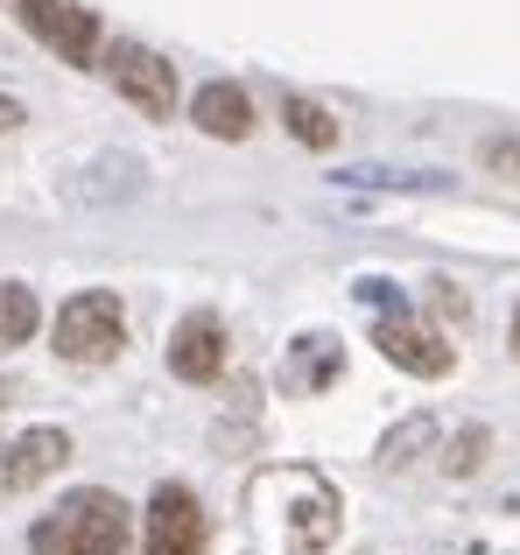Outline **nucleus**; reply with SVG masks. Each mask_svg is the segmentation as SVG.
Here are the masks:
<instances>
[{"label":"nucleus","instance_id":"obj_1","mask_svg":"<svg viewBox=\"0 0 520 555\" xmlns=\"http://www.w3.org/2000/svg\"><path fill=\"white\" fill-rule=\"evenodd\" d=\"M36 555H127L134 548V514H127L120 492L106 486H78L56 500V514H42L28 528Z\"/></svg>","mask_w":520,"mask_h":555},{"label":"nucleus","instance_id":"obj_2","mask_svg":"<svg viewBox=\"0 0 520 555\" xmlns=\"http://www.w3.org/2000/svg\"><path fill=\"white\" fill-rule=\"evenodd\" d=\"M120 345H127V310L113 288H84V296H70L56 310V359L106 366V359H120Z\"/></svg>","mask_w":520,"mask_h":555},{"label":"nucleus","instance_id":"obj_3","mask_svg":"<svg viewBox=\"0 0 520 555\" xmlns=\"http://www.w3.org/2000/svg\"><path fill=\"white\" fill-rule=\"evenodd\" d=\"M99 70L113 78V92L134 113H148V120H169V113H177V64L155 56L148 42H113V50H99Z\"/></svg>","mask_w":520,"mask_h":555},{"label":"nucleus","instance_id":"obj_4","mask_svg":"<svg viewBox=\"0 0 520 555\" xmlns=\"http://www.w3.org/2000/svg\"><path fill=\"white\" fill-rule=\"evenodd\" d=\"M8 8H14V22H22L42 50H56L64 64H99V50H106L99 14L78 8V0H8Z\"/></svg>","mask_w":520,"mask_h":555},{"label":"nucleus","instance_id":"obj_5","mask_svg":"<svg viewBox=\"0 0 520 555\" xmlns=\"http://www.w3.org/2000/svg\"><path fill=\"white\" fill-rule=\"evenodd\" d=\"M373 345H380V359H394V366L415 373V379H443V373L457 366V345H443V331L422 324L408 302H387V310H380Z\"/></svg>","mask_w":520,"mask_h":555},{"label":"nucleus","instance_id":"obj_6","mask_svg":"<svg viewBox=\"0 0 520 555\" xmlns=\"http://www.w3.org/2000/svg\"><path fill=\"white\" fill-rule=\"evenodd\" d=\"M141 548L148 555H205V506L191 486H155L148 514H141Z\"/></svg>","mask_w":520,"mask_h":555},{"label":"nucleus","instance_id":"obj_7","mask_svg":"<svg viewBox=\"0 0 520 555\" xmlns=\"http://www.w3.org/2000/svg\"><path fill=\"white\" fill-rule=\"evenodd\" d=\"M56 464H70V436L64 429H22L14 443H0V500L56 478Z\"/></svg>","mask_w":520,"mask_h":555},{"label":"nucleus","instance_id":"obj_8","mask_svg":"<svg viewBox=\"0 0 520 555\" xmlns=\"http://www.w3.org/2000/svg\"><path fill=\"white\" fill-rule=\"evenodd\" d=\"M169 373L191 379V387H205V379L225 373V324L211 310H191L177 324V338H169Z\"/></svg>","mask_w":520,"mask_h":555},{"label":"nucleus","instance_id":"obj_9","mask_svg":"<svg viewBox=\"0 0 520 555\" xmlns=\"http://www.w3.org/2000/svg\"><path fill=\"white\" fill-rule=\"evenodd\" d=\"M191 120L205 127L211 141H247L253 134V99L239 92V85H225V78H211L205 92L191 99Z\"/></svg>","mask_w":520,"mask_h":555},{"label":"nucleus","instance_id":"obj_10","mask_svg":"<svg viewBox=\"0 0 520 555\" xmlns=\"http://www.w3.org/2000/svg\"><path fill=\"white\" fill-rule=\"evenodd\" d=\"M330 542H338V500L310 478V486H302V506L288 514V555H324Z\"/></svg>","mask_w":520,"mask_h":555},{"label":"nucleus","instance_id":"obj_11","mask_svg":"<svg viewBox=\"0 0 520 555\" xmlns=\"http://www.w3.org/2000/svg\"><path fill=\"white\" fill-rule=\"evenodd\" d=\"M422 450H437V415H408L401 429L380 436V464H387V472H408Z\"/></svg>","mask_w":520,"mask_h":555},{"label":"nucleus","instance_id":"obj_12","mask_svg":"<svg viewBox=\"0 0 520 555\" xmlns=\"http://www.w3.org/2000/svg\"><path fill=\"white\" fill-rule=\"evenodd\" d=\"M282 120H288V134H296L302 149H338V120H330L316 99L288 92V99H282Z\"/></svg>","mask_w":520,"mask_h":555},{"label":"nucleus","instance_id":"obj_13","mask_svg":"<svg viewBox=\"0 0 520 555\" xmlns=\"http://www.w3.org/2000/svg\"><path fill=\"white\" fill-rule=\"evenodd\" d=\"M36 324H42L36 288H28V282H0V345H28Z\"/></svg>","mask_w":520,"mask_h":555},{"label":"nucleus","instance_id":"obj_14","mask_svg":"<svg viewBox=\"0 0 520 555\" xmlns=\"http://www.w3.org/2000/svg\"><path fill=\"white\" fill-rule=\"evenodd\" d=\"M485 450H493V429H479V422H471V429L451 436V450H443V472H451V478H471V472L485 464Z\"/></svg>","mask_w":520,"mask_h":555},{"label":"nucleus","instance_id":"obj_15","mask_svg":"<svg viewBox=\"0 0 520 555\" xmlns=\"http://www.w3.org/2000/svg\"><path fill=\"white\" fill-rule=\"evenodd\" d=\"M485 169H499V177H520V141H485Z\"/></svg>","mask_w":520,"mask_h":555},{"label":"nucleus","instance_id":"obj_16","mask_svg":"<svg viewBox=\"0 0 520 555\" xmlns=\"http://www.w3.org/2000/svg\"><path fill=\"white\" fill-rule=\"evenodd\" d=\"M14 127H22V106H14V99H0V134H14Z\"/></svg>","mask_w":520,"mask_h":555},{"label":"nucleus","instance_id":"obj_17","mask_svg":"<svg viewBox=\"0 0 520 555\" xmlns=\"http://www.w3.org/2000/svg\"><path fill=\"white\" fill-rule=\"evenodd\" d=\"M514 359H520V310H514Z\"/></svg>","mask_w":520,"mask_h":555},{"label":"nucleus","instance_id":"obj_18","mask_svg":"<svg viewBox=\"0 0 520 555\" xmlns=\"http://www.w3.org/2000/svg\"><path fill=\"white\" fill-rule=\"evenodd\" d=\"M0 401H8V387H0Z\"/></svg>","mask_w":520,"mask_h":555}]
</instances>
